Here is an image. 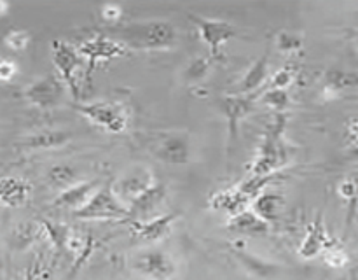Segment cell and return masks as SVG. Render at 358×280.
Returning a JSON list of instances; mask_svg holds the SVG:
<instances>
[{
    "mask_svg": "<svg viewBox=\"0 0 358 280\" xmlns=\"http://www.w3.org/2000/svg\"><path fill=\"white\" fill-rule=\"evenodd\" d=\"M3 42H6L7 48L14 49V51H21V49H24L28 46V42H30V34H28L27 30H10L9 34L3 37Z\"/></svg>",
    "mask_w": 358,
    "mask_h": 280,
    "instance_id": "f546056e",
    "label": "cell"
},
{
    "mask_svg": "<svg viewBox=\"0 0 358 280\" xmlns=\"http://www.w3.org/2000/svg\"><path fill=\"white\" fill-rule=\"evenodd\" d=\"M27 98L41 108H49L62 98L63 83L52 76H45L30 84L27 90Z\"/></svg>",
    "mask_w": 358,
    "mask_h": 280,
    "instance_id": "5bb4252c",
    "label": "cell"
},
{
    "mask_svg": "<svg viewBox=\"0 0 358 280\" xmlns=\"http://www.w3.org/2000/svg\"><path fill=\"white\" fill-rule=\"evenodd\" d=\"M52 65L58 70L62 83L69 88L73 100H80V79L84 77V58L76 46L65 41H52L51 44Z\"/></svg>",
    "mask_w": 358,
    "mask_h": 280,
    "instance_id": "3957f363",
    "label": "cell"
},
{
    "mask_svg": "<svg viewBox=\"0 0 358 280\" xmlns=\"http://www.w3.org/2000/svg\"><path fill=\"white\" fill-rule=\"evenodd\" d=\"M166 186L163 182L156 181L147 191H143L135 202L129 205V219L147 220L154 217V210L161 206V203L166 198Z\"/></svg>",
    "mask_w": 358,
    "mask_h": 280,
    "instance_id": "4fadbf2b",
    "label": "cell"
},
{
    "mask_svg": "<svg viewBox=\"0 0 358 280\" xmlns=\"http://www.w3.org/2000/svg\"><path fill=\"white\" fill-rule=\"evenodd\" d=\"M76 108L91 125L108 133H122L128 128L129 114L124 105L117 104V102H87V104L76 105Z\"/></svg>",
    "mask_w": 358,
    "mask_h": 280,
    "instance_id": "5b68a950",
    "label": "cell"
},
{
    "mask_svg": "<svg viewBox=\"0 0 358 280\" xmlns=\"http://www.w3.org/2000/svg\"><path fill=\"white\" fill-rule=\"evenodd\" d=\"M348 133H350V139H352L355 144H358V121H353L352 125H350Z\"/></svg>",
    "mask_w": 358,
    "mask_h": 280,
    "instance_id": "e575fe53",
    "label": "cell"
},
{
    "mask_svg": "<svg viewBox=\"0 0 358 280\" xmlns=\"http://www.w3.org/2000/svg\"><path fill=\"white\" fill-rule=\"evenodd\" d=\"M73 216L80 220H124L129 219V209L126 203L119 200L112 186H101L90 202L73 212Z\"/></svg>",
    "mask_w": 358,
    "mask_h": 280,
    "instance_id": "277c9868",
    "label": "cell"
},
{
    "mask_svg": "<svg viewBox=\"0 0 358 280\" xmlns=\"http://www.w3.org/2000/svg\"><path fill=\"white\" fill-rule=\"evenodd\" d=\"M227 230L236 234H245V237H264L271 230V223L262 219L252 209H247L236 216L229 217Z\"/></svg>",
    "mask_w": 358,
    "mask_h": 280,
    "instance_id": "ac0fdd59",
    "label": "cell"
},
{
    "mask_svg": "<svg viewBox=\"0 0 358 280\" xmlns=\"http://www.w3.org/2000/svg\"><path fill=\"white\" fill-rule=\"evenodd\" d=\"M103 34L119 41L128 49L140 51L170 49L177 41V30L170 21H140L124 27H112Z\"/></svg>",
    "mask_w": 358,
    "mask_h": 280,
    "instance_id": "7a4b0ae2",
    "label": "cell"
},
{
    "mask_svg": "<svg viewBox=\"0 0 358 280\" xmlns=\"http://www.w3.org/2000/svg\"><path fill=\"white\" fill-rule=\"evenodd\" d=\"M269 77V51L259 56L254 65L248 66L247 72L240 79L238 86L234 88V94H255L261 93V88L264 86Z\"/></svg>",
    "mask_w": 358,
    "mask_h": 280,
    "instance_id": "9a60e30c",
    "label": "cell"
},
{
    "mask_svg": "<svg viewBox=\"0 0 358 280\" xmlns=\"http://www.w3.org/2000/svg\"><path fill=\"white\" fill-rule=\"evenodd\" d=\"M331 244L327 237V231H325V226L322 224V219L318 217L317 220L308 226L306 234H304L303 241H301L299 248H297V254L303 259H315L318 255L324 254L325 247Z\"/></svg>",
    "mask_w": 358,
    "mask_h": 280,
    "instance_id": "d6986e66",
    "label": "cell"
},
{
    "mask_svg": "<svg viewBox=\"0 0 358 280\" xmlns=\"http://www.w3.org/2000/svg\"><path fill=\"white\" fill-rule=\"evenodd\" d=\"M358 86V74L341 72V70H329L324 77V88L322 93L325 98L338 97L346 88Z\"/></svg>",
    "mask_w": 358,
    "mask_h": 280,
    "instance_id": "7402d4cb",
    "label": "cell"
},
{
    "mask_svg": "<svg viewBox=\"0 0 358 280\" xmlns=\"http://www.w3.org/2000/svg\"><path fill=\"white\" fill-rule=\"evenodd\" d=\"M287 121H289L287 114H275L266 125L262 142L248 168V175L276 177L280 172L285 170L287 164L290 163L289 147L285 144Z\"/></svg>",
    "mask_w": 358,
    "mask_h": 280,
    "instance_id": "6da1fadb",
    "label": "cell"
},
{
    "mask_svg": "<svg viewBox=\"0 0 358 280\" xmlns=\"http://www.w3.org/2000/svg\"><path fill=\"white\" fill-rule=\"evenodd\" d=\"M296 80V70L292 65H285L276 70L269 79V88H278V90H289Z\"/></svg>",
    "mask_w": 358,
    "mask_h": 280,
    "instance_id": "484cf974",
    "label": "cell"
},
{
    "mask_svg": "<svg viewBox=\"0 0 358 280\" xmlns=\"http://www.w3.org/2000/svg\"><path fill=\"white\" fill-rule=\"evenodd\" d=\"M322 258H324V261L327 262L329 266H332V268H343V266L348 265V254L336 244H329L327 247H325Z\"/></svg>",
    "mask_w": 358,
    "mask_h": 280,
    "instance_id": "4316f807",
    "label": "cell"
},
{
    "mask_svg": "<svg viewBox=\"0 0 358 280\" xmlns=\"http://www.w3.org/2000/svg\"><path fill=\"white\" fill-rule=\"evenodd\" d=\"M101 188V184L98 181H84V182H76L70 188L63 189L59 192V196L56 198L55 205L62 206V209H70L73 212H77L79 209H83L87 202L91 200V196Z\"/></svg>",
    "mask_w": 358,
    "mask_h": 280,
    "instance_id": "e0dca14e",
    "label": "cell"
},
{
    "mask_svg": "<svg viewBox=\"0 0 358 280\" xmlns=\"http://www.w3.org/2000/svg\"><path fill=\"white\" fill-rule=\"evenodd\" d=\"M69 139H70V135L58 132V133H42V135L34 136V139H30V140L34 146L56 147V146H62V144H65Z\"/></svg>",
    "mask_w": 358,
    "mask_h": 280,
    "instance_id": "4dcf8cb0",
    "label": "cell"
},
{
    "mask_svg": "<svg viewBox=\"0 0 358 280\" xmlns=\"http://www.w3.org/2000/svg\"><path fill=\"white\" fill-rule=\"evenodd\" d=\"M90 245H91L90 234L83 233L80 230H73L72 227L69 233V238H66L65 241V251H69L70 254L73 255V259H76V262H79L83 261V255L87 254Z\"/></svg>",
    "mask_w": 358,
    "mask_h": 280,
    "instance_id": "d4e9b609",
    "label": "cell"
},
{
    "mask_svg": "<svg viewBox=\"0 0 358 280\" xmlns=\"http://www.w3.org/2000/svg\"><path fill=\"white\" fill-rule=\"evenodd\" d=\"M30 195V186L16 177L0 178V205L16 209L27 203Z\"/></svg>",
    "mask_w": 358,
    "mask_h": 280,
    "instance_id": "44dd1931",
    "label": "cell"
},
{
    "mask_svg": "<svg viewBox=\"0 0 358 280\" xmlns=\"http://www.w3.org/2000/svg\"><path fill=\"white\" fill-rule=\"evenodd\" d=\"M338 192L346 200L357 198L358 196V174L343 178L338 186Z\"/></svg>",
    "mask_w": 358,
    "mask_h": 280,
    "instance_id": "1f68e13d",
    "label": "cell"
},
{
    "mask_svg": "<svg viewBox=\"0 0 358 280\" xmlns=\"http://www.w3.org/2000/svg\"><path fill=\"white\" fill-rule=\"evenodd\" d=\"M259 102L271 108L275 114H285L287 108L290 107V94L289 90H278V88H268L266 91H261Z\"/></svg>",
    "mask_w": 358,
    "mask_h": 280,
    "instance_id": "603a6c76",
    "label": "cell"
},
{
    "mask_svg": "<svg viewBox=\"0 0 358 280\" xmlns=\"http://www.w3.org/2000/svg\"><path fill=\"white\" fill-rule=\"evenodd\" d=\"M276 44L282 52H296L303 48V38L297 37L296 34H290V31H280L278 37H276Z\"/></svg>",
    "mask_w": 358,
    "mask_h": 280,
    "instance_id": "83f0119b",
    "label": "cell"
},
{
    "mask_svg": "<svg viewBox=\"0 0 358 280\" xmlns=\"http://www.w3.org/2000/svg\"><path fill=\"white\" fill-rule=\"evenodd\" d=\"M261 93L255 94H226L222 97V111L227 118V125H229V136L231 140L236 139L238 135V126L248 115V112L254 108L255 102L259 100Z\"/></svg>",
    "mask_w": 358,
    "mask_h": 280,
    "instance_id": "9c48e42d",
    "label": "cell"
},
{
    "mask_svg": "<svg viewBox=\"0 0 358 280\" xmlns=\"http://www.w3.org/2000/svg\"><path fill=\"white\" fill-rule=\"evenodd\" d=\"M156 158L168 164H185L191 160V144L180 133H170L157 142Z\"/></svg>",
    "mask_w": 358,
    "mask_h": 280,
    "instance_id": "8fae6325",
    "label": "cell"
},
{
    "mask_svg": "<svg viewBox=\"0 0 358 280\" xmlns=\"http://www.w3.org/2000/svg\"><path fill=\"white\" fill-rule=\"evenodd\" d=\"M17 72L16 63H13L10 59H0V80L7 83V80L13 79Z\"/></svg>",
    "mask_w": 358,
    "mask_h": 280,
    "instance_id": "836d02e7",
    "label": "cell"
},
{
    "mask_svg": "<svg viewBox=\"0 0 358 280\" xmlns=\"http://www.w3.org/2000/svg\"><path fill=\"white\" fill-rule=\"evenodd\" d=\"M189 20L198 30L199 38L206 44L210 51V58L213 62H219L224 56V46L236 37V28L231 23L222 20H213V18H203L196 16V14H189Z\"/></svg>",
    "mask_w": 358,
    "mask_h": 280,
    "instance_id": "8992f818",
    "label": "cell"
},
{
    "mask_svg": "<svg viewBox=\"0 0 358 280\" xmlns=\"http://www.w3.org/2000/svg\"><path fill=\"white\" fill-rule=\"evenodd\" d=\"M100 14L105 21H110V23H114V21L121 20L122 9L119 6H115V4H105V6L100 9Z\"/></svg>",
    "mask_w": 358,
    "mask_h": 280,
    "instance_id": "d6a6232c",
    "label": "cell"
},
{
    "mask_svg": "<svg viewBox=\"0 0 358 280\" xmlns=\"http://www.w3.org/2000/svg\"><path fill=\"white\" fill-rule=\"evenodd\" d=\"M210 209L219 210V212H227L231 216L243 212V210L250 209L252 198L245 195L240 189V186H233V188L220 189V191L213 192L210 198Z\"/></svg>",
    "mask_w": 358,
    "mask_h": 280,
    "instance_id": "2e32d148",
    "label": "cell"
},
{
    "mask_svg": "<svg viewBox=\"0 0 358 280\" xmlns=\"http://www.w3.org/2000/svg\"><path fill=\"white\" fill-rule=\"evenodd\" d=\"M77 49H79L84 62L87 63V79H90L91 72H93V69L100 62L119 58V56L128 52V48H126V46H122L121 42L115 41V38L107 37L105 34L94 35V37L87 38V41L80 42V44L77 46Z\"/></svg>",
    "mask_w": 358,
    "mask_h": 280,
    "instance_id": "52a82bcc",
    "label": "cell"
},
{
    "mask_svg": "<svg viewBox=\"0 0 358 280\" xmlns=\"http://www.w3.org/2000/svg\"><path fill=\"white\" fill-rule=\"evenodd\" d=\"M135 268L152 280H168L175 275V262L163 251H147L135 261Z\"/></svg>",
    "mask_w": 358,
    "mask_h": 280,
    "instance_id": "30bf717a",
    "label": "cell"
},
{
    "mask_svg": "<svg viewBox=\"0 0 358 280\" xmlns=\"http://www.w3.org/2000/svg\"><path fill=\"white\" fill-rule=\"evenodd\" d=\"M156 182L154 178V174L150 170H147L145 167H138V168H133L131 172H128L126 175H122L121 178L112 184V189H114L115 195L119 196L122 203H126L129 209L133 202L142 195L143 191L150 188V186Z\"/></svg>",
    "mask_w": 358,
    "mask_h": 280,
    "instance_id": "ba28073f",
    "label": "cell"
},
{
    "mask_svg": "<svg viewBox=\"0 0 358 280\" xmlns=\"http://www.w3.org/2000/svg\"><path fill=\"white\" fill-rule=\"evenodd\" d=\"M178 217V214H161L147 220H135L131 227L133 234L143 241H159L170 234Z\"/></svg>",
    "mask_w": 358,
    "mask_h": 280,
    "instance_id": "7c38bea8",
    "label": "cell"
},
{
    "mask_svg": "<svg viewBox=\"0 0 358 280\" xmlns=\"http://www.w3.org/2000/svg\"><path fill=\"white\" fill-rule=\"evenodd\" d=\"M49 178H51L52 182H56V184H62L63 189L70 188V186L76 184V174H73V170L70 167H55L51 170V174H49Z\"/></svg>",
    "mask_w": 358,
    "mask_h": 280,
    "instance_id": "f1b7e54d",
    "label": "cell"
},
{
    "mask_svg": "<svg viewBox=\"0 0 358 280\" xmlns=\"http://www.w3.org/2000/svg\"><path fill=\"white\" fill-rule=\"evenodd\" d=\"M7 9H9V6H7V4H3V2H0V16H3V14L7 13Z\"/></svg>",
    "mask_w": 358,
    "mask_h": 280,
    "instance_id": "d590c367",
    "label": "cell"
},
{
    "mask_svg": "<svg viewBox=\"0 0 358 280\" xmlns=\"http://www.w3.org/2000/svg\"><path fill=\"white\" fill-rule=\"evenodd\" d=\"M250 209L268 223H275L285 209V198H283L282 192L264 189L252 200Z\"/></svg>",
    "mask_w": 358,
    "mask_h": 280,
    "instance_id": "ffe728a7",
    "label": "cell"
},
{
    "mask_svg": "<svg viewBox=\"0 0 358 280\" xmlns=\"http://www.w3.org/2000/svg\"><path fill=\"white\" fill-rule=\"evenodd\" d=\"M212 63L213 59L206 58V56H198V58L192 59L184 70V79L185 83L189 84H198L201 80L206 79V76L210 74V69H212Z\"/></svg>",
    "mask_w": 358,
    "mask_h": 280,
    "instance_id": "cb8c5ba5",
    "label": "cell"
}]
</instances>
